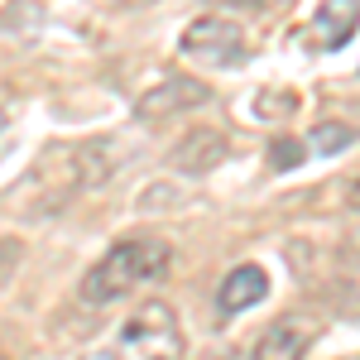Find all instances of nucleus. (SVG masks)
<instances>
[{
	"label": "nucleus",
	"instance_id": "nucleus-1",
	"mask_svg": "<svg viewBox=\"0 0 360 360\" xmlns=\"http://www.w3.org/2000/svg\"><path fill=\"white\" fill-rule=\"evenodd\" d=\"M168 259H173V250H168L164 240H154V236L120 240V245H111L82 274V288H77V293H82L86 307H115V303H125L130 293L159 283V278L168 274Z\"/></svg>",
	"mask_w": 360,
	"mask_h": 360
},
{
	"label": "nucleus",
	"instance_id": "nucleus-2",
	"mask_svg": "<svg viewBox=\"0 0 360 360\" xmlns=\"http://www.w3.org/2000/svg\"><path fill=\"white\" fill-rule=\"evenodd\" d=\"M111 360H183V332H178L173 307L159 303V298L135 307L130 322L115 336Z\"/></svg>",
	"mask_w": 360,
	"mask_h": 360
},
{
	"label": "nucleus",
	"instance_id": "nucleus-3",
	"mask_svg": "<svg viewBox=\"0 0 360 360\" xmlns=\"http://www.w3.org/2000/svg\"><path fill=\"white\" fill-rule=\"evenodd\" d=\"M178 49L188 58L212 63V68H240V58H245V34H240V25H231V20L207 15V20H197V25L183 34Z\"/></svg>",
	"mask_w": 360,
	"mask_h": 360
},
{
	"label": "nucleus",
	"instance_id": "nucleus-4",
	"mask_svg": "<svg viewBox=\"0 0 360 360\" xmlns=\"http://www.w3.org/2000/svg\"><path fill=\"white\" fill-rule=\"evenodd\" d=\"M356 29H360V0H322V10L303 29V49L336 53V49H346L356 39Z\"/></svg>",
	"mask_w": 360,
	"mask_h": 360
},
{
	"label": "nucleus",
	"instance_id": "nucleus-5",
	"mask_svg": "<svg viewBox=\"0 0 360 360\" xmlns=\"http://www.w3.org/2000/svg\"><path fill=\"white\" fill-rule=\"evenodd\" d=\"M312 336H317V317L288 312V317H278V322L264 327V336L255 341V356L250 360H303Z\"/></svg>",
	"mask_w": 360,
	"mask_h": 360
},
{
	"label": "nucleus",
	"instance_id": "nucleus-6",
	"mask_svg": "<svg viewBox=\"0 0 360 360\" xmlns=\"http://www.w3.org/2000/svg\"><path fill=\"white\" fill-rule=\"evenodd\" d=\"M212 91L193 77H168L159 82L154 91H144L139 96V115H149V120H159V115H173V111H188V106H202Z\"/></svg>",
	"mask_w": 360,
	"mask_h": 360
},
{
	"label": "nucleus",
	"instance_id": "nucleus-7",
	"mask_svg": "<svg viewBox=\"0 0 360 360\" xmlns=\"http://www.w3.org/2000/svg\"><path fill=\"white\" fill-rule=\"evenodd\" d=\"M221 159H226V135H217V130H193V135L168 154V164L178 168V173H188V178L212 173Z\"/></svg>",
	"mask_w": 360,
	"mask_h": 360
},
{
	"label": "nucleus",
	"instance_id": "nucleus-8",
	"mask_svg": "<svg viewBox=\"0 0 360 360\" xmlns=\"http://www.w3.org/2000/svg\"><path fill=\"white\" fill-rule=\"evenodd\" d=\"M264 293H269V278H264V269L240 264V269H231V274H226L221 293H217V307L231 317V312H245V307H255Z\"/></svg>",
	"mask_w": 360,
	"mask_h": 360
},
{
	"label": "nucleus",
	"instance_id": "nucleus-9",
	"mask_svg": "<svg viewBox=\"0 0 360 360\" xmlns=\"http://www.w3.org/2000/svg\"><path fill=\"white\" fill-rule=\"evenodd\" d=\"M351 139H356L351 125H332V120H327V125L312 130V149H317V154H336V149H346Z\"/></svg>",
	"mask_w": 360,
	"mask_h": 360
},
{
	"label": "nucleus",
	"instance_id": "nucleus-10",
	"mask_svg": "<svg viewBox=\"0 0 360 360\" xmlns=\"http://www.w3.org/2000/svg\"><path fill=\"white\" fill-rule=\"evenodd\" d=\"M293 101H298V96H288V91H278V96H264V101L255 96V115H288V111H293Z\"/></svg>",
	"mask_w": 360,
	"mask_h": 360
},
{
	"label": "nucleus",
	"instance_id": "nucleus-11",
	"mask_svg": "<svg viewBox=\"0 0 360 360\" xmlns=\"http://www.w3.org/2000/svg\"><path fill=\"white\" fill-rule=\"evenodd\" d=\"M269 159H274L278 168H288V164H303V144H293V139H278L274 149H269Z\"/></svg>",
	"mask_w": 360,
	"mask_h": 360
},
{
	"label": "nucleus",
	"instance_id": "nucleus-12",
	"mask_svg": "<svg viewBox=\"0 0 360 360\" xmlns=\"http://www.w3.org/2000/svg\"><path fill=\"white\" fill-rule=\"evenodd\" d=\"M207 5H221V10H259L264 0H207Z\"/></svg>",
	"mask_w": 360,
	"mask_h": 360
},
{
	"label": "nucleus",
	"instance_id": "nucleus-13",
	"mask_svg": "<svg viewBox=\"0 0 360 360\" xmlns=\"http://www.w3.org/2000/svg\"><path fill=\"white\" fill-rule=\"evenodd\" d=\"M202 360H236V351H231V346H221V351H207Z\"/></svg>",
	"mask_w": 360,
	"mask_h": 360
},
{
	"label": "nucleus",
	"instance_id": "nucleus-14",
	"mask_svg": "<svg viewBox=\"0 0 360 360\" xmlns=\"http://www.w3.org/2000/svg\"><path fill=\"white\" fill-rule=\"evenodd\" d=\"M346 202H351V207H360V178L351 183V188H346Z\"/></svg>",
	"mask_w": 360,
	"mask_h": 360
}]
</instances>
